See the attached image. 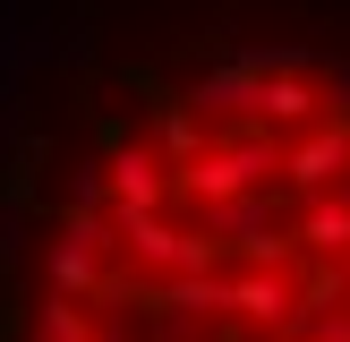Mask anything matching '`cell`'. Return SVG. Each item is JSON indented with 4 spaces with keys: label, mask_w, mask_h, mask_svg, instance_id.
I'll return each mask as SVG.
<instances>
[{
    "label": "cell",
    "mask_w": 350,
    "mask_h": 342,
    "mask_svg": "<svg viewBox=\"0 0 350 342\" xmlns=\"http://www.w3.org/2000/svg\"><path fill=\"white\" fill-rule=\"evenodd\" d=\"M0 342H350V0H77L26 34Z\"/></svg>",
    "instance_id": "6da1fadb"
}]
</instances>
